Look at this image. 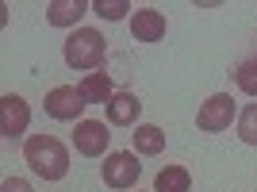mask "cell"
I'll return each instance as SVG.
<instances>
[{"instance_id":"cell-12","label":"cell","mask_w":257,"mask_h":192,"mask_svg":"<svg viewBox=\"0 0 257 192\" xmlns=\"http://www.w3.org/2000/svg\"><path fill=\"white\" fill-rule=\"evenodd\" d=\"M192 188V173L184 165H165L154 177V192H188Z\"/></svg>"},{"instance_id":"cell-11","label":"cell","mask_w":257,"mask_h":192,"mask_svg":"<svg viewBox=\"0 0 257 192\" xmlns=\"http://www.w3.org/2000/svg\"><path fill=\"white\" fill-rule=\"evenodd\" d=\"M131 142H135V154H139V158H154V154L165 150V131L154 127V123H139L135 135H131Z\"/></svg>"},{"instance_id":"cell-17","label":"cell","mask_w":257,"mask_h":192,"mask_svg":"<svg viewBox=\"0 0 257 192\" xmlns=\"http://www.w3.org/2000/svg\"><path fill=\"white\" fill-rule=\"evenodd\" d=\"M0 192H35V188L23 181V177H8V181L0 184Z\"/></svg>"},{"instance_id":"cell-13","label":"cell","mask_w":257,"mask_h":192,"mask_svg":"<svg viewBox=\"0 0 257 192\" xmlns=\"http://www.w3.org/2000/svg\"><path fill=\"white\" fill-rule=\"evenodd\" d=\"M81 96H85L88 104H107L111 96H115V85H111V73H88L81 81Z\"/></svg>"},{"instance_id":"cell-18","label":"cell","mask_w":257,"mask_h":192,"mask_svg":"<svg viewBox=\"0 0 257 192\" xmlns=\"http://www.w3.org/2000/svg\"><path fill=\"white\" fill-rule=\"evenodd\" d=\"M139 192H142V188H139Z\"/></svg>"},{"instance_id":"cell-7","label":"cell","mask_w":257,"mask_h":192,"mask_svg":"<svg viewBox=\"0 0 257 192\" xmlns=\"http://www.w3.org/2000/svg\"><path fill=\"white\" fill-rule=\"evenodd\" d=\"M107 142H111L107 123H100V119H81V123H77V131H73L77 154H85V158H100V154H107Z\"/></svg>"},{"instance_id":"cell-15","label":"cell","mask_w":257,"mask_h":192,"mask_svg":"<svg viewBox=\"0 0 257 192\" xmlns=\"http://www.w3.org/2000/svg\"><path fill=\"white\" fill-rule=\"evenodd\" d=\"M234 81L246 96H257V62H238L234 65Z\"/></svg>"},{"instance_id":"cell-16","label":"cell","mask_w":257,"mask_h":192,"mask_svg":"<svg viewBox=\"0 0 257 192\" xmlns=\"http://www.w3.org/2000/svg\"><path fill=\"white\" fill-rule=\"evenodd\" d=\"M92 12H96L100 20L115 23V20H123V16L131 12V4H127V0H96V4H92Z\"/></svg>"},{"instance_id":"cell-1","label":"cell","mask_w":257,"mask_h":192,"mask_svg":"<svg viewBox=\"0 0 257 192\" xmlns=\"http://www.w3.org/2000/svg\"><path fill=\"white\" fill-rule=\"evenodd\" d=\"M23 158L31 165L39 177L46 181H62L65 173H69V150H65L62 139H54V135H31L27 146H23Z\"/></svg>"},{"instance_id":"cell-5","label":"cell","mask_w":257,"mask_h":192,"mask_svg":"<svg viewBox=\"0 0 257 192\" xmlns=\"http://www.w3.org/2000/svg\"><path fill=\"white\" fill-rule=\"evenodd\" d=\"M230 119H234V100H230V92H215V96H207L204 104H200L196 127L207 131V135H219V131L230 127Z\"/></svg>"},{"instance_id":"cell-9","label":"cell","mask_w":257,"mask_h":192,"mask_svg":"<svg viewBox=\"0 0 257 192\" xmlns=\"http://www.w3.org/2000/svg\"><path fill=\"white\" fill-rule=\"evenodd\" d=\"M104 112H107V123H111V127H131V123H139L142 100L135 92H115L104 104Z\"/></svg>"},{"instance_id":"cell-6","label":"cell","mask_w":257,"mask_h":192,"mask_svg":"<svg viewBox=\"0 0 257 192\" xmlns=\"http://www.w3.org/2000/svg\"><path fill=\"white\" fill-rule=\"evenodd\" d=\"M27 123H31L27 100L16 96V92H4L0 96V135H4V139H20L23 131H27Z\"/></svg>"},{"instance_id":"cell-4","label":"cell","mask_w":257,"mask_h":192,"mask_svg":"<svg viewBox=\"0 0 257 192\" xmlns=\"http://www.w3.org/2000/svg\"><path fill=\"white\" fill-rule=\"evenodd\" d=\"M43 108H46V116H50V119H62V123H81L88 100L81 96V88L58 85V88H50V92H46V104H43Z\"/></svg>"},{"instance_id":"cell-14","label":"cell","mask_w":257,"mask_h":192,"mask_svg":"<svg viewBox=\"0 0 257 192\" xmlns=\"http://www.w3.org/2000/svg\"><path fill=\"white\" fill-rule=\"evenodd\" d=\"M238 139L246 146H257V104H246L238 112Z\"/></svg>"},{"instance_id":"cell-10","label":"cell","mask_w":257,"mask_h":192,"mask_svg":"<svg viewBox=\"0 0 257 192\" xmlns=\"http://www.w3.org/2000/svg\"><path fill=\"white\" fill-rule=\"evenodd\" d=\"M85 12H88L85 0H50L46 4V23L50 27H73Z\"/></svg>"},{"instance_id":"cell-3","label":"cell","mask_w":257,"mask_h":192,"mask_svg":"<svg viewBox=\"0 0 257 192\" xmlns=\"http://www.w3.org/2000/svg\"><path fill=\"white\" fill-rule=\"evenodd\" d=\"M100 177H104L107 188H135L142 177V165H139V154L131 150H111L100 165Z\"/></svg>"},{"instance_id":"cell-8","label":"cell","mask_w":257,"mask_h":192,"mask_svg":"<svg viewBox=\"0 0 257 192\" xmlns=\"http://www.w3.org/2000/svg\"><path fill=\"white\" fill-rule=\"evenodd\" d=\"M131 35H135V43H161L165 16H161L158 8H139L131 16Z\"/></svg>"},{"instance_id":"cell-2","label":"cell","mask_w":257,"mask_h":192,"mask_svg":"<svg viewBox=\"0 0 257 192\" xmlns=\"http://www.w3.org/2000/svg\"><path fill=\"white\" fill-rule=\"evenodd\" d=\"M62 54H65V65H69V69H100L107 46H104V35H100V31H92V27H77V31L65 39Z\"/></svg>"}]
</instances>
